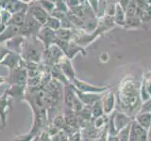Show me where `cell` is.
<instances>
[{"instance_id":"cell-1","label":"cell","mask_w":151,"mask_h":141,"mask_svg":"<svg viewBox=\"0 0 151 141\" xmlns=\"http://www.w3.org/2000/svg\"><path fill=\"white\" fill-rule=\"evenodd\" d=\"M7 82L11 85H24L27 86V70L20 65L14 69L7 78Z\"/></svg>"},{"instance_id":"cell-2","label":"cell","mask_w":151,"mask_h":141,"mask_svg":"<svg viewBox=\"0 0 151 141\" xmlns=\"http://www.w3.org/2000/svg\"><path fill=\"white\" fill-rule=\"evenodd\" d=\"M27 13H29L30 15H32L36 20L39 22L41 25L45 26V24L48 18V14H47V11L42 8L40 3L38 2V0H35V1H32L30 6L27 7Z\"/></svg>"},{"instance_id":"cell-3","label":"cell","mask_w":151,"mask_h":141,"mask_svg":"<svg viewBox=\"0 0 151 141\" xmlns=\"http://www.w3.org/2000/svg\"><path fill=\"white\" fill-rule=\"evenodd\" d=\"M12 109V98L4 92L0 96V126L4 129L7 126V117L9 111Z\"/></svg>"},{"instance_id":"cell-4","label":"cell","mask_w":151,"mask_h":141,"mask_svg":"<svg viewBox=\"0 0 151 141\" xmlns=\"http://www.w3.org/2000/svg\"><path fill=\"white\" fill-rule=\"evenodd\" d=\"M55 35H56V32H54L51 28L44 26H42V28L39 30L36 37L40 41H42V43L45 44V49H47L52 42L56 41Z\"/></svg>"},{"instance_id":"cell-5","label":"cell","mask_w":151,"mask_h":141,"mask_svg":"<svg viewBox=\"0 0 151 141\" xmlns=\"http://www.w3.org/2000/svg\"><path fill=\"white\" fill-rule=\"evenodd\" d=\"M21 56L19 54L17 53H14V52H9V53L5 56L4 59L0 62V65H4V66H7V67L9 69L11 73L12 70L17 68L19 64H20V61H21Z\"/></svg>"},{"instance_id":"cell-6","label":"cell","mask_w":151,"mask_h":141,"mask_svg":"<svg viewBox=\"0 0 151 141\" xmlns=\"http://www.w3.org/2000/svg\"><path fill=\"white\" fill-rule=\"evenodd\" d=\"M26 90L27 86H24V85H11V87L5 91V93L11 98L23 101L24 98H25Z\"/></svg>"},{"instance_id":"cell-7","label":"cell","mask_w":151,"mask_h":141,"mask_svg":"<svg viewBox=\"0 0 151 141\" xmlns=\"http://www.w3.org/2000/svg\"><path fill=\"white\" fill-rule=\"evenodd\" d=\"M73 84H74V86H76V88L78 89L79 91L86 92V93L102 92V91L105 90V89H107L106 88H97V87L92 86V85H89V84L86 83V82L80 81V80L77 79L76 77H75L74 80H73Z\"/></svg>"},{"instance_id":"cell-8","label":"cell","mask_w":151,"mask_h":141,"mask_svg":"<svg viewBox=\"0 0 151 141\" xmlns=\"http://www.w3.org/2000/svg\"><path fill=\"white\" fill-rule=\"evenodd\" d=\"M135 121L147 131L151 126V112H139L135 116Z\"/></svg>"},{"instance_id":"cell-9","label":"cell","mask_w":151,"mask_h":141,"mask_svg":"<svg viewBox=\"0 0 151 141\" xmlns=\"http://www.w3.org/2000/svg\"><path fill=\"white\" fill-rule=\"evenodd\" d=\"M4 9H6L11 13H15L27 9V5L25 2H22L21 0H9Z\"/></svg>"},{"instance_id":"cell-10","label":"cell","mask_w":151,"mask_h":141,"mask_svg":"<svg viewBox=\"0 0 151 141\" xmlns=\"http://www.w3.org/2000/svg\"><path fill=\"white\" fill-rule=\"evenodd\" d=\"M27 9H25V11H18L13 13L8 23V26L11 25V26H16L20 27L21 26H23L24 22L26 20V16H27Z\"/></svg>"},{"instance_id":"cell-11","label":"cell","mask_w":151,"mask_h":141,"mask_svg":"<svg viewBox=\"0 0 151 141\" xmlns=\"http://www.w3.org/2000/svg\"><path fill=\"white\" fill-rule=\"evenodd\" d=\"M103 109L105 114H111L114 108V95L112 93H108L102 100Z\"/></svg>"},{"instance_id":"cell-12","label":"cell","mask_w":151,"mask_h":141,"mask_svg":"<svg viewBox=\"0 0 151 141\" xmlns=\"http://www.w3.org/2000/svg\"><path fill=\"white\" fill-rule=\"evenodd\" d=\"M60 66L61 68V70L65 74V76L69 80H71V81H73L75 78V73L70 61L68 59H61V62L60 61Z\"/></svg>"},{"instance_id":"cell-13","label":"cell","mask_w":151,"mask_h":141,"mask_svg":"<svg viewBox=\"0 0 151 141\" xmlns=\"http://www.w3.org/2000/svg\"><path fill=\"white\" fill-rule=\"evenodd\" d=\"M91 110H92L93 119L101 117V116H103L104 114H105V113H104V109H103L102 101H100V100H98L97 102H96L93 103V105L91 106Z\"/></svg>"},{"instance_id":"cell-14","label":"cell","mask_w":151,"mask_h":141,"mask_svg":"<svg viewBox=\"0 0 151 141\" xmlns=\"http://www.w3.org/2000/svg\"><path fill=\"white\" fill-rule=\"evenodd\" d=\"M130 129H131V122L129 124L125 126L124 128L118 131L117 136L119 138V141H129V135H130Z\"/></svg>"},{"instance_id":"cell-15","label":"cell","mask_w":151,"mask_h":141,"mask_svg":"<svg viewBox=\"0 0 151 141\" xmlns=\"http://www.w3.org/2000/svg\"><path fill=\"white\" fill-rule=\"evenodd\" d=\"M36 136V135L33 133L31 130H29L28 132L25 134H22V135H17L15 138H13L12 141H31L33 138Z\"/></svg>"},{"instance_id":"cell-16","label":"cell","mask_w":151,"mask_h":141,"mask_svg":"<svg viewBox=\"0 0 151 141\" xmlns=\"http://www.w3.org/2000/svg\"><path fill=\"white\" fill-rule=\"evenodd\" d=\"M45 26H47L51 28V29H58L60 27V23H59V20L57 19L56 17L54 16H48L47 18V20L45 24Z\"/></svg>"},{"instance_id":"cell-17","label":"cell","mask_w":151,"mask_h":141,"mask_svg":"<svg viewBox=\"0 0 151 141\" xmlns=\"http://www.w3.org/2000/svg\"><path fill=\"white\" fill-rule=\"evenodd\" d=\"M51 122L54 125H56L57 127H58V128H60V130L63 129V127L66 123V122H65V119H64V116L63 115H60V114L56 115L53 118V120H51Z\"/></svg>"},{"instance_id":"cell-18","label":"cell","mask_w":151,"mask_h":141,"mask_svg":"<svg viewBox=\"0 0 151 141\" xmlns=\"http://www.w3.org/2000/svg\"><path fill=\"white\" fill-rule=\"evenodd\" d=\"M44 131H45V133L51 137V136H53V135H55L58 134L60 130V128H58V127H57L56 125H54L53 123H52V122H49V123L45 126V128Z\"/></svg>"},{"instance_id":"cell-19","label":"cell","mask_w":151,"mask_h":141,"mask_svg":"<svg viewBox=\"0 0 151 141\" xmlns=\"http://www.w3.org/2000/svg\"><path fill=\"white\" fill-rule=\"evenodd\" d=\"M108 122L109 121L107 120H105V117H104V115H103L101 117L96 118V119H94L93 121V125L96 127V129L100 130L101 128H104V126H105V124L108 123Z\"/></svg>"},{"instance_id":"cell-20","label":"cell","mask_w":151,"mask_h":141,"mask_svg":"<svg viewBox=\"0 0 151 141\" xmlns=\"http://www.w3.org/2000/svg\"><path fill=\"white\" fill-rule=\"evenodd\" d=\"M38 2L40 3L41 6L44 8L47 12H50V13L53 12L55 5L51 1H48V0H38Z\"/></svg>"},{"instance_id":"cell-21","label":"cell","mask_w":151,"mask_h":141,"mask_svg":"<svg viewBox=\"0 0 151 141\" xmlns=\"http://www.w3.org/2000/svg\"><path fill=\"white\" fill-rule=\"evenodd\" d=\"M9 52L11 51H9L5 45H0V62L4 59V58L9 53Z\"/></svg>"},{"instance_id":"cell-22","label":"cell","mask_w":151,"mask_h":141,"mask_svg":"<svg viewBox=\"0 0 151 141\" xmlns=\"http://www.w3.org/2000/svg\"><path fill=\"white\" fill-rule=\"evenodd\" d=\"M40 141H52L51 137L47 135L45 131H42L40 134Z\"/></svg>"},{"instance_id":"cell-23","label":"cell","mask_w":151,"mask_h":141,"mask_svg":"<svg viewBox=\"0 0 151 141\" xmlns=\"http://www.w3.org/2000/svg\"><path fill=\"white\" fill-rule=\"evenodd\" d=\"M106 141H119V138H118L117 135H109L106 137Z\"/></svg>"},{"instance_id":"cell-24","label":"cell","mask_w":151,"mask_h":141,"mask_svg":"<svg viewBox=\"0 0 151 141\" xmlns=\"http://www.w3.org/2000/svg\"><path fill=\"white\" fill-rule=\"evenodd\" d=\"M6 81H7V78H6V77H4V76H2V75H0V85L3 84V83H5Z\"/></svg>"},{"instance_id":"cell-25","label":"cell","mask_w":151,"mask_h":141,"mask_svg":"<svg viewBox=\"0 0 151 141\" xmlns=\"http://www.w3.org/2000/svg\"><path fill=\"white\" fill-rule=\"evenodd\" d=\"M147 135H148V141H151V126L147 130Z\"/></svg>"},{"instance_id":"cell-26","label":"cell","mask_w":151,"mask_h":141,"mask_svg":"<svg viewBox=\"0 0 151 141\" xmlns=\"http://www.w3.org/2000/svg\"><path fill=\"white\" fill-rule=\"evenodd\" d=\"M31 141H40V135H36L34 138H33Z\"/></svg>"},{"instance_id":"cell-27","label":"cell","mask_w":151,"mask_h":141,"mask_svg":"<svg viewBox=\"0 0 151 141\" xmlns=\"http://www.w3.org/2000/svg\"><path fill=\"white\" fill-rule=\"evenodd\" d=\"M48 1H51L52 2V1H56V0H48Z\"/></svg>"}]
</instances>
